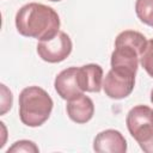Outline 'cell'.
<instances>
[{
    "instance_id": "1",
    "label": "cell",
    "mask_w": 153,
    "mask_h": 153,
    "mask_svg": "<svg viewBox=\"0 0 153 153\" xmlns=\"http://www.w3.org/2000/svg\"><path fill=\"white\" fill-rule=\"evenodd\" d=\"M16 27L25 37L48 41L60 31V17L54 8L47 5L30 2L17 12Z\"/></svg>"
},
{
    "instance_id": "2",
    "label": "cell",
    "mask_w": 153,
    "mask_h": 153,
    "mask_svg": "<svg viewBox=\"0 0 153 153\" xmlns=\"http://www.w3.org/2000/svg\"><path fill=\"white\" fill-rule=\"evenodd\" d=\"M146 37L137 31H122L115 39V49L111 54V68L136 74L139 60L147 45Z\"/></svg>"
},
{
    "instance_id": "3",
    "label": "cell",
    "mask_w": 153,
    "mask_h": 153,
    "mask_svg": "<svg viewBox=\"0 0 153 153\" xmlns=\"http://www.w3.org/2000/svg\"><path fill=\"white\" fill-rule=\"evenodd\" d=\"M51 97L38 86L25 87L19 94V117L27 127H39L53 110Z\"/></svg>"
},
{
    "instance_id": "4",
    "label": "cell",
    "mask_w": 153,
    "mask_h": 153,
    "mask_svg": "<svg viewBox=\"0 0 153 153\" xmlns=\"http://www.w3.org/2000/svg\"><path fill=\"white\" fill-rule=\"evenodd\" d=\"M127 128L143 152L153 153V110L136 105L127 115Z\"/></svg>"
},
{
    "instance_id": "5",
    "label": "cell",
    "mask_w": 153,
    "mask_h": 153,
    "mask_svg": "<svg viewBox=\"0 0 153 153\" xmlns=\"http://www.w3.org/2000/svg\"><path fill=\"white\" fill-rule=\"evenodd\" d=\"M72 48L73 44L69 36L63 31H59L51 39L39 41L37 44V54L45 62L57 63L69 56Z\"/></svg>"
},
{
    "instance_id": "6",
    "label": "cell",
    "mask_w": 153,
    "mask_h": 153,
    "mask_svg": "<svg viewBox=\"0 0 153 153\" xmlns=\"http://www.w3.org/2000/svg\"><path fill=\"white\" fill-rule=\"evenodd\" d=\"M135 75L129 72L110 69L104 79L103 90L105 94L112 99H122L128 97L135 85Z\"/></svg>"
},
{
    "instance_id": "7",
    "label": "cell",
    "mask_w": 153,
    "mask_h": 153,
    "mask_svg": "<svg viewBox=\"0 0 153 153\" xmlns=\"http://www.w3.org/2000/svg\"><path fill=\"white\" fill-rule=\"evenodd\" d=\"M78 69L76 67H69L56 75L54 86L62 99L71 100L82 94L84 91L80 88L78 81Z\"/></svg>"
},
{
    "instance_id": "8",
    "label": "cell",
    "mask_w": 153,
    "mask_h": 153,
    "mask_svg": "<svg viewBox=\"0 0 153 153\" xmlns=\"http://www.w3.org/2000/svg\"><path fill=\"white\" fill-rule=\"evenodd\" d=\"M93 149L98 153H124L127 141L118 130L106 129L94 137Z\"/></svg>"
},
{
    "instance_id": "9",
    "label": "cell",
    "mask_w": 153,
    "mask_h": 153,
    "mask_svg": "<svg viewBox=\"0 0 153 153\" xmlns=\"http://www.w3.org/2000/svg\"><path fill=\"white\" fill-rule=\"evenodd\" d=\"M78 81L82 91L99 92L103 86V69L99 65L90 63L78 69Z\"/></svg>"
},
{
    "instance_id": "10",
    "label": "cell",
    "mask_w": 153,
    "mask_h": 153,
    "mask_svg": "<svg viewBox=\"0 0 153 153\" xmlns=\"http://www.w3.org/2000/svg\"><path fill=\"white\" fill-rule=\"evenodd\" d=\"M66 110L72 121L81 124L88 122L92 118L94 114V105L90 97L80 94L76 98L68 100Z\"/></svg>"
},
{
    "instance_id": "11",
    "label": "cell",
    "mask_w": 153,
    "mask_h": 153,
    "mask_svg": "<svg viewBox=\"0 0 153 153\" xmlns=\"http://www.w3.org/2000/svg\"><path fill=\"white\" fill-rule=\"evenodd\" d=\"M135 12L143 24L153 26V0H136Z\"/></svg>"
},
{
    "instance_id": "12",
    "label": "cell",
    "mask_w": 153,
    "mask_h": 153,
    "mask_svg": "<svg viewBox=\"0 0 153 153\" xmlns=\"http://www.w3.org/2000/svg\"><path fill=\"white\" fill-rule=\"evenodd\" d=\"M140 62L147 74L153 78V39H149L147 42V45L141 54Z\"/></svg>"
},
{
    "instance_id": "13",
    "label": "cell",
    "mask_w": 153,
    "mask_h": 153,
    "mask_svg": "<svg viewBox=\"0 0 153 153\" xmlns=\"http://www.w3.org/2000/svg\"><path fill=\"white\" fill-rule=\"evenodd\" d=\"M20 152H26V153H37L39 152L38 147L36 146L35 142L29 141V140H20L14 142L8 149L7 153H20Z\"/></svg>"
},
{
    "instance_id": "14",
    "label": "cell",
    "mask_w": 153,
    "mask_h": 153,
    "mask_svg": "<svg viewBox=\"0 0 153 153\" xmlns=\"http://www.w3.org/2000/svg\"><path fill=\"white\" fill-rule=\"evenodd\" d=\"M12 102H13V97L11 91L4 85L1 84V115H5L12 106Z\"/></svg>"
},
{
    "instance_id": "15",
    "label": "cell",
    "mask_w": 153,
    "mask_h": 153,
    "mask_svg": "<svg viewBox=\"0 0 153 153\" xmlns=\"http://www.w3.org/2000/svg\"><path fill=\"white\" fill-rule=\"evenodd\" d=\"M151 102L153 103V90H152V92H151Z\"/></svg>"
},
{
    "instance_id": "16",
    "label": "cell",
    "mask_w": 153,
    "mask_h": 153,
    "mask_svg": "<svg viewBox=\"0 0 153 153\" xmlns=\"http://www.w3.org/2000/svg\"><path fill=\"white\" fill-rule=\"evenodd\" d=\"M49 1H61V0H49Z\"/></svg>"
}]
</instances>
